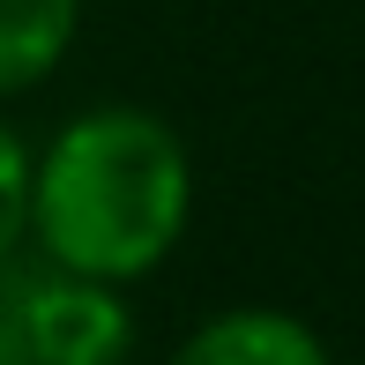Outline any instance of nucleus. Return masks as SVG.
Instances as JSON below:
<instances>
[{
	"instance_id": "1",
	"label": "nucleus",
	"mask_w": 365,
	"mask_h": 365,
	"mask_svg": "<svg viewBox=\"0 0 365 365\" xmlns=\"http://www.w3.org/2000/svg\"><path fill=\"white\" fill-rule=\"evenodd\" d=\"M194 224V149L149 105H90L30 149V231L45 269L90 284H142Z\"/></svg>"
},
{
	"instance_id": "6",
	"label": "nucleus",
	"mask_w": 365,
	"mask_h": 365,
	"mask_svg": "<svg viewBox=\"0 0 365 365\" xmlns=\"http://www.w3.org/2000/svg\"><path fill=\"white\" fill-rule=\"evenodd\" d=\"M23 284H30V246L0 261V365H30L23 351Z\"/></svg>"
},
{
	"instance_id": "2",
	"label": "nucleus",
	"mask_w": 365,
	"mask_h": 365,
	"mask_svg": "<svg viewBox=\"0 0 365 365\" xmlns=\"http://www.w3.org/2000/svg\"><path fill=\"white\" fill-rule=\"evenodd\" d=\"M23 351L30 365H127L135 351V313L120 284H90V276L45 269L30 254L23 284Z\"/></svg>"
},
{
	"instance_id": "4",
	"label": "nucleus",
	"mask_w": 365,
	"mask_h": 365,
	"mask_svg": "<svg viewBox=\"0 0 365 365\" xmlns=\"http://www.w3.org/2000/svg\"><path fill=\"white\" fill-rule=\"evenodd\" d=\"M82 0H0V97L38 90L75 53Z\"/></svg>"
},
{
	"instance_id": "5",
	"label": "nucleus",
	"mask_w": 365,
	"mask_h": 365,
	"mask_svg": "<svg viewBox=\"0 0 365 365\" xmlns=\"http://www.w3.org/2000/svg\"><path fill=\"white\" fill-rule=\"evenodd\" d=\"M23 231H30V142L0 120V261L23 254Z\"/></svg>"
},
{
	"instance_id": "3",
	"label": "nucleus",
	"mask_w": 365,
	"mask_h": 365,
	"mask_svg": "<svg viewBox=\"0 0 365 365\" xmlns=\"http://www.w3.org/2000/svg\"><path fill=\"white\" fill-rule=\"evenodd\" d=\"M172 365H336L321 328L284 306H224L172 351Z\"/></svg>"
}]
</instances>
